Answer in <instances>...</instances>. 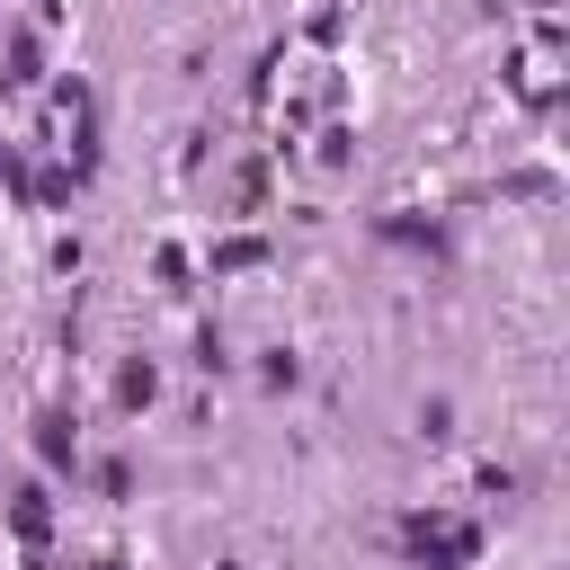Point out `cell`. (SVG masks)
Returning a JSON list of instances; mask_svg holds the SVG:
<instances>
[{
	"label": "cell",
	"instance_id": "6da1fadb",
	"mask_svg": "<svg viewBox=\"0 0 570 570\" xmlns=\"http://www.w3.org/2000/svg\"><path fill=\"white\" fill-rule=\"evenodd\" d=\"M410 552H419L428 570H463V561H472V525H454V517H410Z\"/></svg>",
	"mask_w": 570,
	"mask_h": 570
},
{
	"label": "cell",
	"instance_id": "7a4b0ae2",
	"mask_svg": "<svg viewBox=\"0 0 570 570\" xmlns=\"http://www.w3.org/2000/svg\"><path fill=\"white\" fill-rule=\"evenodd\" d=\"M36 445H45V463H62V454H71V428H62V419H45V428H36Z\"/></svg>",
	"mask_w": 570,
	"mask_h": 570
}]
</instances>
